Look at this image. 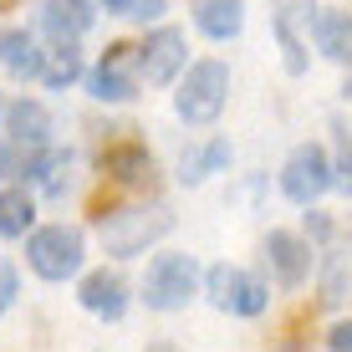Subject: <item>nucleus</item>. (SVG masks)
<instances>
[{"instance_id": "obj_1", "label": "nucleus", "mask_w": 352, "mask_h": 352, "mask_svg": "<svg viewBox=\"0 0 352 352\" xmlns=\"http://www.w3.org/2000/svg\"><path fill=\"white\" fill-rule=\"evenodd\" d=\"M174 230V214L164 204H128V210H107L97 214V240H102L107 256L128 261V256H143L153 240H164Z\"/></svg>"}, {"instance_id": "obj_2", "label": "nucleus", "mask_w": 352, "mask_h": 352, "mask_svg": "<svg viewBox=\"0 0 352 352\" xmlns=\"http://www.w3.org/2000/svg\"><path fill=\"white\" fill-rule=\"evenodd\" d=\"M82 256H87V235L77 225H41L26 235V261L41 281H67V276L82 271Z\"/></svg>"}, {"instance_id": "obj_3", "label": "nucleus", "mask_w": 352, "mask_h": 352, "mask_svg": "<svg viewBox=\"0 0 352 352\" xmlns=\"http://www.w3.org/2000/svg\"><path fill=\"white\" fill-rule=\"evenodd\" d=\"M225 97H230V67L225 62H194L189 77L179 82V92H174V107H179L184 123L204 128V123H214V118L225 113Z\"/></svg>"}, {"instance_id": "obj_4", "label": "nucleus", "mask_w": 352, "mask_h": 352, "mask_svg": "<svg viewBox=\"0 0 352 352\" xmlns=\"http://www.w3.org/2000/svg\"><path fill=\"white\" fill-rule=\"evenodd\" d=\"M199 291V265L194 256H153L148 276H143V301L153 311H179L189 307V296Z\"/></svg>"}, {"instance_id": "obj_5", "label": "nucleus", "mask_w": 352, "mask_h": 352, "mask_svg": "<svg viewBox=\"0 0 352 352\" xmlns=\"http://www.w3.org/2000/svg\"><path fill=\"white\" fill-rule=\"evenodd\" d=\"M332 184H337V174H332V159H327L322 143H301V148H291V159L281 168V194L291 204H307V210H311Z\"/></svg>"}, {"instance_id": "obj_6", "label": "nucleus", "mask_w": 352, "mask_h": 352, "mask_svg": "<svg viewBox=\"0 0 352 352\" xmlns=\"http://www.w3.org/2000/svg\"><path fill=\"white\" fill-rule=\"evenodd\" d=\"M143 87V67H138V46L118 41L102 52V62L87 72V92L97 102H133Z\"/></svg>"}, {"instance_id": "obj_7", "label": "nucleus", "mask_w": 352, "mask_h": 352, "mask_svg": "<svg viewBox=\"0 0 352 352\" xmlns=\"http://www.w3.org/2000/svg\"><path fill=\"white\" fill-rule=\"evenodd\" d=\"M204 291H210V301L220 311H235V317H261L265 311V286L240 265H214L204 276Z\"/></svg>"}, {"instance_id": "obj_8", "label": "nucleus", "mask_w": 352, "mask_h": 352, "mask_svg": "<svg viewBox=\"0 0 352 352\" xmlns=\"http://www.w3.org/2000/svg\"><path fill=\"white\" fill-rule=\"evenodd\" d=\"M184 31H174V26H159L148 36V41L138 46V67H143V82L148 87H164V82H174L179 77V67H184Z\"/></svg>"}, {"instance_id": "obj_9", "label": "nucleus", "mask_w": 352, "mask_h": 352, "mask_svg": "<svg viewBox=\"0 0 352 352\" xmlns=\"http://www.w3.org/2000/svg\"><path fill=\"white\" fill-rule=\"evenodd\" d=\"M265 265H271V276L291 291V286L307 281V271H311V245L301 235H291V230H271V235H265Z\"/></svg>"}, {"instance_id": "obj_10", "label": "nucleus", "mask_w": 352, "mask_h": 352, "mask_svg": "<svg viewBox=\"0 0 352 352\" xmlns=\"http://www.w3.org/2000/svg\"><path fill=\"white\" fill-rule=\"evenodd\" d=\"M102 174L113 184H133V189H148L153 184V153L143 148L138 138H123L113 148H102Z\"/></svg>"}, {"instance_id": "obj_11", "label": "nucleus", "mask_w": 352, "mask_h": 352, "mask_svg": "<svg viewBox=\"0 0 352 352\" xmlns=\"http://www.w3.org/2000/svg\"><path fill=\"white\" fill-rule=\"evenodd\" d=\"M77 301L92 311V317L118 322V317L128 311V286H123V276H118V271H92V276H82Z\"/></svg>"}, {"instance_id": "obj_12", "label": "nucleus", "mask_w": 352, "mask_h": 352, "mask_svg": "<svg viewBox=\"0 0 352 352\" xmlns=\"http://www.w3.org/2000/svg\"><path fill=\"white\" fill-rule=\"evenodd\" d=\"M311 36H317L322 56H332L337 67H352V10H317L311 16ZM342 92L352 97V77Z\"/></svg>"}, {"instance_id": "obj_13", "label": "nucleus", "mask_w": 352, "mask_h": 352, "mask_svg": "<svg viewBox=\"0 0 352 352\" xmlns=\"http://www.w3.org/2000/svg\"><path fill=\"white\" fill-rule=\"evenodd\" d=\"M97 16L92 0H41V31L52 36V41H77V36H87Z\"/></svg>"}, {"instance_id": "obj_14", "label": "nucleus", "mask_w": 352, "mask_h": 352, "mask_svg": "<svg viewBox=\"0 0 352 352\" xmlns=\"http://www.w3.org/2000/svg\"><path fill=\"white\" fill-rule=\"evenodd\" d=\"M6 128H10V138H16L21 148H46V143H52V113H46L36 97H16V102L6 107Z\"/></svg>"}, {"instance_id": "obj_15", "label": "nucleus", "mask_w": 352, "mask_h": 352, "mask_svg": "<svg viewBox=\"0 0 352 352\" xmlns=\"http://www.w3.org/2000/svg\"><path fill=\"white\" fill-rule=\"evenodd\" d=\"M41 46H36V36L31 31H21V26H6L0 31V67L10 72V77H41Z\"/></svg>"}, {"instance_id": "obj_16", "label": "nucleus", "mask_w": 352, "mask_h": 352, "mask_svg": "<svg viewBox=\"0 0 352 352\" xmlns=\"http://www.w3.org/2000/svg\"><path fill=\"white\" fill-rule=\"evenodd\" d=\"M220 168H230V143L225 138H210V143H199V148H184V159H179V179H184V184H204V179L220 174Z\"/></svg>"}, {"instance_id": "obj_17", "label": "nucleus", "mask_w": 352, "mask_h": 352, "mask_svg": "<svg viewBox=\"0 0 352 352\" xmlns=\"http://www.w3.org/2000/svg\"><path fill=\"white\" fill-rule=\"evenodd\" d=\"M77 77H82V52H77V41H52V52L41 56V77H36V82H46L52 92H62V87H72Z\"/></svg>"}, {"instance_id": "obj_18", "label": "nucleus", "mask_w": 352, "mask_h": 352, "mask_svg": "<svg viewBox=\"0 0 352 352\" xmlns=\"http://www.w3.org/2000/svg\"><path fill=\"white\" fill-rule=\"evenodd\" d=\"M240 0H199L194 6V26L204 36H214V41H230V36H240Z\"/></svg>"}, {"instance_id": "obj_19", "label": "nucleus", "mask_w": 352, "mask_h": 352, "mask_svg": "<svg viewBox=\"0 0 352 352\" xmlns=\"http://www.w3.org/2000/svg\"><path fill=\"white\" fill-rule=\"evenodd\" d=\"M31 220H36V199H31V189H26V184L0 189V235H6V240L31 235Z\"/></svg>"}, {"instance_id": "obj_20", "label": "nucleus", "mask_w": 352, "mask_h": 352, "mask_svg": "<svg viewBox=\"0 0 352 352\" xmlns=\"http://www.w3.org/2000/svg\"><path fill=\"white\" fill-rule=\"evenodd\" d=\"M276 41H281V52H286V72L301 77V72H307V52H301V41H296V31H291L286 16H276Z\"/></svg>"}, {"instance_id": "obj_21", "label": "nucleus", "mask_w": 352, "mask_h": 352, "mask_svg": "<svg viewBox=\"0 0 352 352\" xmlns=\"http://www.w3.org/2000/svg\"><path fill=\"white\" fill-rule=\"evenodd\" d=\"M16 296H21V276H16V265L0 256V317L10 311V301H16Z\"/></svg>"}, {"instance_id": "obj_22", "label": "nucleus", "mask_w": 352, "mask_h": 352, "mask_svg": "<svg viewBox=\"0 0 352 352\" xmlns=\"http://www.w3.org/2000/svg\"><path fill=\"white\" fill-rule=\"evenodd\" d=\"M332 174H337V184H332V189H342V194H352V138H342V153H337Z\"/></svg>"}, {"instance_id": "obj_23", "label": "nucleus", "mask_w": 352, "mask_h": 352, "mask_svg": "<svg viewBox=\"0 0 352 352\" xmlns=\"http://www.w3.org/2000/svg\"><path fill=\"white\" fill-rule=\"evenodd\" d=\"M271 6H276V16H286V21H311L317 0H271Z\"/></svg>"}, {"instance_id": "obj_24", "label": "nucleus", "mask_w": 352, "mask_h": 352, "mask_svg": "<svg viewBox=\"0 0 352 352\" xmlns=\"http://www.w3.org/2000/svg\"><path fill=\"white\" fill-rule=\"evenodd\" d=\"M128 16H133V21H159V16H164V0H133Z\"/></svg>"}, {"instance_id": "obj_25", "label": "nucleus", "mask_w": 352, "mask_h": 352, "mask_svg": "<svg viewBox=\"0 0 352 352\" xmlns=\"http://www.w3.org/2000/svg\"><path fill=\"white\" fill-rule=\"evenodd\" d=\"M327 347L332 352H352V322H337L332 332H327Z\"/></svg>"}, {"instance_id": "obj_26", "label": "nucleus", "mask_w": 352, "mask_h": 352, "mask_svg": "<svg viewBox=\"0 0 352 352\" xmlns=\"http://www.w3.org/2000/svg\"><path fill=\"white\" fill-rule=\"evenodd\" d=\"M322 301H342V261H332V271H327V296Z\"/></svg>"}, {"instance_id": "obj_27", "label": "nucleus", "mask_w": 352, "mask_h": 352, "mask_svg": "<svg viewBox=\"0 0 352 352\" xmlns=\"http://www.w3.org/2000/svg\"><path fill=\"white\" fill-rule=\"evenodd\" d=\"M97 6H107L113 16H128V6H133V0H97Z\"/></svg>"}, {"instance_id": "obj_28", "label": "nucleus", "mask_w": 352, "mask_h": 352, "mask_svg": "<svg viewBox=\"0 0 352 352\" xmlns=\"http://www.w3.org/2000/svg\"><path fill=\"white\" fill-rule=\"evenodd\" d=\"M10 174V143H0V179Z\"/></svg>"}, {"instance_id": "obj_29", "label": "nucleus", "mask_w": 352, "mask_h": 352, "mask_svg": "<svg viewBox=\"0 0 352 352\" xmlns=\"http://www.w3.org/2000/svg\"><path fill=\"white\" fill-rule=\"evenodd\" d=\"M21 6V0H0V10H16Z\"/></svg>"}, {"instance_id": "obj_30", "label": "nucleus", "mask_w": 352, "mask_h": 352, "mask_svg": "<svg viewBox=\"0 0 352 352\" xmlns=\"http://www.w3.org/2000/svg\"><path fill=\"white\" fill-rule=\"evenodd\" d=\"M0 118H6V102H0Z\"/></svg>"}]
</instances>
